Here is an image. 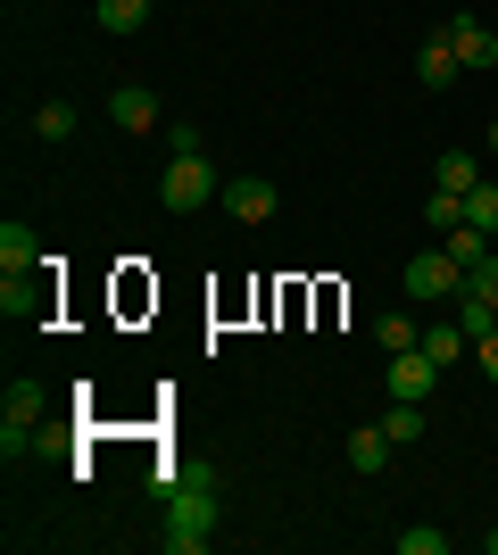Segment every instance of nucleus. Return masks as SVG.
I'll use <instances>...</instances> for the list:
<instances>
[{
  "instance_id": "nucleus-1",
  "label": "nucleus",
  "mask_w": 498,
  "mask_h": 555,
  "mask_svg": "<svg viewBox=\"0 0 498 555\" xmlns=\"http://www.w3.org/2000/svg\"><path fill=\"white\" fill-rule=\"evenodd\" d=\"M216 531V481L208 473H183L166 489V555H200Z\"/></svg>"
},
{
  "instance_id": "nucleus-2",
  "label": "nucleus",
  "mask_w": 498,
  "mask_h": 555,
  "mask_svg": "<svg viewBox=\"0 0 498 555\" xmlns=\"http://www.w3.org/2000/svg\"><path fill=\"white\" fill-rule=\"evenodd\" d=\"M158 199H166L175 216H191V208H208V199H225V183H216V166H208V158H166Z\"/></svg>"
},
{
  "instance_id": "nucleus-3",
  "label": "nucleus",
  "mask_w": 498,
  "mask_h": 555,
  "mask_svg": "<svg viewBox=\"0 0 498 555\" xmlns=\"http://www.w3.org/2000/svg\"><path fill=\"white\" fill-rule=\"evenodd\" d=\"M407 299L416 307H432V299H457V291H465V266H457L449 249H416V266H407Z\"/></svg>"
},
{
  "instance_id": "nucleus-4",
  "label": "nucleus",
  "mask_w": 498,
  "mask_h": 555,
  "mask_svg": "<svg viewBox=\"0 0 498 555\" xmlns=\"http://www.w3.org/2000/svg\"><path fill=\"white\" fill-rule=\"evenodd\" d=\"M42 431V382H9V415H0V448L17 456L25 440Z\"/></svg>"
},
{
  "instance_id": "nucleus-5",
  "label": "nucleus",
  "mask_w": 498,
  "mask_h": 555,
  "mask_svg": "<svg viewBox=\"0 0 498 555\" xmlns=\"http://www.w3.org/2000/svg\"><path fill=\"white\" fill-rule=\"evenodd\" d=\"M440 34H449V50H457V67H498V34L482 17H449L440 25Z\"/></svg>"
},
{
  "instance_id": "nucleus-6",
  "label": "nucleus",
  "mask_w": 498,
  "mask_h": 555,
  "mask_svg": "<svg viewBox=\"0 0 498 555\" xmlns=\"http://www.w3.org/2000/svg\"><path fill=\"white\" fill-rule=\"evenodd\" d=\"M225 208H233L241 224H266V216H274V183H266V175H233V183H225Z\"/></svg>"
},
{
  "instance_id": "nucleus-7",
  "label": "nucleus",
  "mask_w": 498,
  "mask_h": 555,
  "mask_svg": "<svg viewBox=\"0 0 498 555\" xmlns=\"http://www.w3.org/2000/svg\"><path fill=\"white\" fill-rule=\"evenodd\" d=\"M432 382H440V365H432L424 348H399V357H391V398H432Z\"/></svg>"
},
{
  "instance_id": "nucleus-8",
  "label": "nucleus",
  "mask_w": 498,
  "mask_h": 555,
  "mask_svg": "<svg viewBox=\"0 0 498 555\" xmlns=\"http://www.w3.org/2000/svg\"><path fill=\"white\" fill-rule=\"evenodd\" d=\"M474 183H482V158H474V150H440V158H432V191H457V199H465Z\"/></svg>"
},
{
  "instance_id": "nucleus-9",
  "label": "nucleus",
  "mask_w": 498,
  "mask_h": 555,
  "mask_svg": "<svg viewBox=\"0 0 498 555\" xmlns=\"http://www.w3.org/2000/svg\"><path fill=\"white\" fill-rule=\"evenodd\" d=\"M108 116H117L125 133H158V100H150L142 83H125V92H108Z\"/></svg>"
},
{
  "instance_id": "nucleus-10",
  "label": "nucleus",
  "mask_w": 498,
  "mask_h": 555,
  "mask_svg": "<svg viewBox=\"0 0 498 555\" xmlns=\"http://www.w3.org/2000/svg\"><path fill=\"white\" fill-rule=\"evenodd\" d=\"M0 266H9V274H34V266H42V241H34V232H25L17 216L0 224Z\"/></svg>"
},
{
  "instance_id": "nucleus-11",
  "label": "nucleus",
  "mask_w": 498,
  "mask_h": 555,
  "mask_svg": "<svg viewBox=\"0 0 498 555\" xmlns=\"http://www.w3.org/2000/svg\"><path fill=\"white\" fill-rule=\"evenodd\" d=\"M416 75H424V92H449V83H457V50H449V34H432V42H424Z\"/></svg>"
},
{
  "instance_id": "nucleus-12",
  "label": "nucleus",
  "mask_w": 498,
  "mask_h": 555,
  "mask_svg": "<svg viewBox=\"0 0 498 555\" xmlns=\"http://www.w3.org/2000/svg\"><path fill=\"white\" fill-rule=\"evenodd\" d=\"M440 249H449L457 266H465V274H474V266H482V257L498 249V241H490V232H474V224H449V232H440Z\"/></svg>"
},
{
  "instance_id": "nucleus-13",
  "label": "nucleus",
  "mask_w": 498,
  "mask_h": 555,
  "mask_svg": "<svg viewBox=\"0 0 498 555\" xmlns=\"http://www.w3.org/2000/svg\"><path fill=\"white\" fill-rule=\"evenodd\" d=\"M391 456H399V448H391V431H382V423H374V431H349V464H357V473H382Z\"/></svg>"
},
{
  "instance_id": "nucleus-14",
  "label": "nucleus",
  "mask_w": 498,
  "mask_h": 555,
  "mask_svg": "<svg viewBox=\"0 0 498 555\" xmlns=\"http://www.w3.org/2000/svg\"><path fill=\"white\" fill-rule=\"evenodd\" d=\"M465 348H474V340H465V324H424V357H432L440 373H449L457 357H465Z\"/></svg>"
},
{
  "instance_id": "nucleus-15",
  "label": "nucleus",
  "mask_w": 498,
  "mask_h": 555,
  "mask_svg": "<svg viewBox=\"0 0 498 555\" xmlns=\"http://www.w3.org/2000/svg\"><path fill=\"white\" fill-rule=\"evenodd\" d=\"M382 431H391V448H416V440H424V406H416V398H399V406L382 415Z\"/></svg>"
},
{
  "instance_id": "nucleus-16",
  "label": "nucleus",
  "mask_w": 498,
  "mask_h": 555,
  "mask_svg": "<svg viewBox=\"0 0 498 555\" xmlns=\"http://www.w3.org/2000/svg\"><path fill=\"white\" fill-rule=\"evenodd\" d=\"M374 340H382V357H399V348H424V324H416V315H382Z\"/></svg>"
},
{
  "instance_id": "nucleus-17",
  "label": "nucleus",
  "mask_w": 498,
  "mask_h": 555,
  "mask_svg": "<svg viewBox=\"0 0 498 555\" xmlns=\"http://www.w3.org/2000/svg\"><path fill=\"white\" fill-rule=\"evenodd\" d=\"M100 25H108V34H142V25H150V0H100Z\"/></svg>"
},
{
  "instance_id": "nucleus-18",
  "label": "nucleus",
  "mask_w": 498,
  "mask_h": 555,
  "mask_svg": "<svg viewBox=\"0 0 498 555\" xmlns=\"http://www.w3.org/2000/svg\"><path fill=\"white\" fill-rule=\"evenodd\" d=\"M465 224L498 241V183H474V191H465Z\"/></svg>"
},
{
  "instance_id": "nucleus-19",
  "label": "nucleus",
  "mask_w": 498,
  "mask_h": 555,
  "mask_svg": "<svg viewBox=\"0 0 498 555\" xmlns=\"http://www.w3.org/2000/svg\"><path fill=\"white\" fill-rule=\"evenodd\" d=\"M34 133H42V141H67L75 133V100H42V108H34Z\"/></svg>"
},
{
  "instance_id": "nucleus-20",
  "label": "nucleus",
  "mask_w": 498,
  "mask_h": 555,
  "mask_svg": "<svg viewBox=\"0 0 498 555\" xmlns=\"http://www.w3.org/2000/svg\"><path fill=\"white\" fill-rule=\"evenodd\" d=\"M399 555H449V531H424V522H416V531H399Z\"/></svg>"
},
{
  "instance_id": "nucleus-21",
  "label": "nucleus",
  "mask_w": 498,
  "mask_h": 555,
  "mask_svg": "<svg viewBox=\"0 0 498 555\" xmlns=\"http://www.w3.org/2000/svg\"><path fill=\"white\" fill-rule=\"evenodd\" d=\"M465 291H482V299H490V307H498V249H490V257H482L474 274H465Z\"/></svg>"
},
{
  "instance_id": "nucleus-22",
  "label": "nucleus",
  "mask_w": 498,
  "mask_h": 555,
  "mask_svg": "<svg viewBox=\"0 0 498 555\" xmlns=\"http://www.w3.org/2000/svg\"><path fill=\"white\" fill-rule=\"evenodd\" d=\"M166 158H200V125H166Z\"/></svg>"
},
{
  "instance_id": "nucleus-23",
  "label": "nucleus",
  "mask_w": 498,
  "mask_h": 555,
  "mask_svg": "<svg viewBox=\"0 0 498 555\" xmlns=\"http://www.w3.org/2000/svg\"><path fill=\"white\" fill-rule=\"evenodd\" d=\"M474 365H482V382L498 390V332H490V340H474Z\"/></svg>"
},
{
  "instance_id": "nucleus-24",
  "label": "nucleus",
  "mask_w": 498,
  "mask_h": 555,
  "mask_svg": "<svg viewBox=\"0 0 498 555\" xmlns=\"http://www.w3.org/2000/svg\"><path fill=\"white\" fill-rule=\"evenodd\" d=\"M482 141H490V150H498V108H490V133H482Z\"/></svg>"
},
{
  "instance_id": "nucleus-25",
  "label": "nucleus",
  "mask_w": 498,
  "mask_h": 555,
  "mask_svg": "<svg viewBox=\"0 0 498 555\" xmlns=\"http://www.w3.org/2000/svg\"><path fill=\"white\" fill-rule=\"evenodd\" d=\"M482 547H490V555H498V531H482Z\"/></svg>"
}]
</instances>
